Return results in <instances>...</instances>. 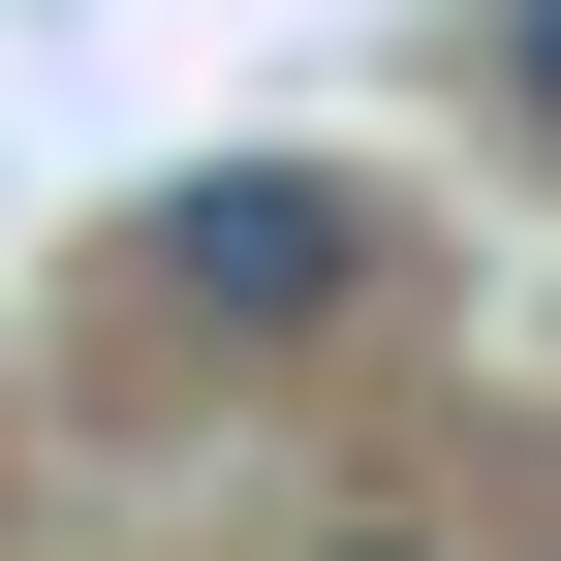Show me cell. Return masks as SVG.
<instances>
[{
  "instance_id": "1",
  "label": "cell",
  "mask_w": 561,
  "mask_h": 561,
  "mask_svg": "<svg viewBox=\"0 0 561 561\" xmlns=\"http://www.w3.org/2000/svg\"><path fill=\"white\" fill-rule=\"evenodd\" d=\"M125 312L157 343H343L375 312V187L343 157H187L157 219H125Z\"/></svg>"
},
{
  "instance_id": "2",
  "label": "cell",
  "mask_w": 561,
  "mask_h": 561,
  "mask_svg": "<svg viewBox=\"0 0 561 561\" xmlns=\"http://www.w3.org/2000/svg\"><path fill=\"white\" fill-rule=\"evenodd\" d=\"M500 94H530V125H561V0H500Z\"/></svg>"
},
{
  "instance_id": "3",
  "label": "cell",
  "mask_w": 561,
  "mask_h": 561,
  "mask_svg": "<svg viewBox=\"0 0 561 561\" xmlns=\"http://www.w3.org/2000/svg\"><path fill=\"white\" fill-rule=\"evenodd\" d=\"M343 561H405V530H343Z\"/></svg>"
}]
</instances>
